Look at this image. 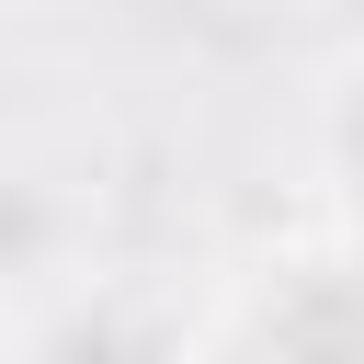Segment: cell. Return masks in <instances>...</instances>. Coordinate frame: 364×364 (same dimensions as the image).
<instances>
[{
	"label": "cell",
	"instance_id": "obj_1",
	"mask_svg": "<svg viewBox=\"0 0 364 364\" xmlns=\"http://www.w3.org/2000/svg\"><path fill=\"white\" fill-rule=\"evenodd\" d=\"M193 364H364V239L284 228L193 296Z\"/></svg>",
	"mask_w": 364,
	"mask_h": 364
},
{
	"label": "cell",
	"instance_id": "obj_2",
	"mask_svg": "<svg viewBox=\"0 0 364 364\" xmlns=\"http://www.w3.org/2000/svg\"><path fill=\"white\" fill-rule=\"evenodd\" d=\"M114 273L102 239V171L46 136H0V330H34L80 284Z\"/></svg>",
	"mask_w": 364,
	"mask_h": 364
},
{
	"label": "cell",
	"instance_id": "obj_3",
	"mask_svg": "<svg viewBox=\"0 0 364 364\" xmlns=\"http://www.w3.org/2000/svg\"><path fill=\"white\" fill-rule=\"evenodd\" d=\"M11 364H193V296H159L114 262L102 284L11 330Z\"/></svg>",
	"mask_w": 364,
	"mask_h": 364
},
{
	"label": "cell",
	"instance_id": "obj_4",
	"mask_svg": "<svg viewBox=\"0 0 364 364\" xmlns=\"http://www.w3.org/2000/svg\"><path fill=\"white\" fill-rule=\"evenodd\" d=\"M307 193H318V228L364 239V34L307 80Z\"/></svg>",
	"mask_w": 364,
	"mask_h": 364
}]
</instances>
